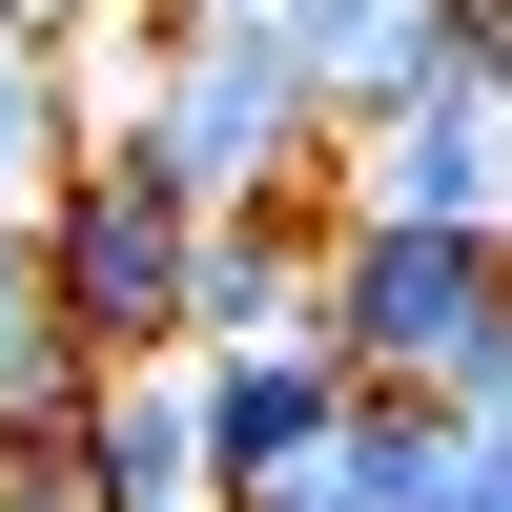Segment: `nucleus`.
Returning a JSON list of instances; mask_svg holds the SVG:
<instances>
[{
  "mask_svg": "<svg viewBox=\"0 0 512 512\" xmlns=\"http://www.w3.org/2000/svg\"><path fill=\"white\" fill-rule=\"evenodd\" d=\"M205 226H226V205L164 164V123L103 103V164L41 205V287H62V328H82L103 369H185V349H205Z\"/></svg>",
  "mask_w": 512,
  "mask_h": 512,
  "instance_id": "obj_1",
  "label": "nucleus"
},
{
  "mask_svg": "<svg viewBox=\"0 0 512 512\" xmlns=\"http://www.w3.org/2000/svg\"><path fill=\"white\" fill-rule=\"evenodd\" d=\"M328 349H349L369 390L512 410V226H410V205H349V226H328Z\"/></svg>",
  "mask_w": 512,
  "mask_h": 512,
  "instance_id": "obj_2",
  "label": "nucleus"
},
{
  "mask_svg": "<svg viewBox=\"0 0 512 512\" xmlns=\"http://www.w3.org/2000/svg\"><path fill=\"white\" fill-rule=\"evenodd\" d=\"M144 123H164V164H185L205 205H267V185H308V164H349V103H328V62L287 21L164 41V62H144Z\"/></svg>",
  "mask_w": 512,
  "mask_h": 512,
  "instance_id": "obj_3",
  "label": "nucleus"
},
{
  "mask_svg": "<svg viewBox=\"0 0 512 512\" xmlns=\"http://www.w3.org/2000/svg\"><path fill=\"white\" fill-rule=\"evenodd\" d=\"M349 390H369V369L328 349V328H308V349H205V451H226V492H246V512L308 492L328 431H349Z\"/></svg>",
  "mask_w": 512,
  "mask_h": 512,
  "instance_id": "obj_4",
  "label": "nucleus"
},
{
  "mask_svg": "<svg viewBox=\"0 0 512 512\" xmlns=\"http://www.w3.org/2000/svg\"><path fill=\"white\" fill-rule=\"evenodd\" d=\"M349 205H410V226H512V103H492V82H431V103L349 123Z\"/></svg>",
  "mask_w": 512,
  "mask_h": 512,
  "instance_id": "obj_5",
  "label": "nucleus"
},
{
  "mask_svg": "<svg viewBox=\"0 0 512 512\" xmlns=\"http://www.w3.org/2000/svg\"><path fill=\"white\" fill-rule=\"evenodd\" d=\"M82 431H103V512H205L226 492V451H205V349L185 369H103Z\"/></svg>",
  "mask_w": 512,
  "mask_h": 512,
  "instance_id": "obj_6",
  "label": "nucleus"
},
{
  "mask_svg": "<svg viewBox=\"0 0 512 512\" xmlns=\"http://www.w3.org/2000/svg\"><path fill=\"white\" fill-rule=\"evenodd\" d=\"M82 164H103V82H82V41H21V21H0V205L41 226Z\"/></svg>",
  "mask_w": 512,
  "mask_h": 512,
  "instance_id": "obj_7",
  "label": "nucleus"
},
{
  "mask_svg": "<svg viewBox=\"0 0 512 512\" xmlns=\"http://www.w3.org/2000/svg\"><path fill=\"white\" fill-rule=\"evenodd\" d=\"M82 410H0V512H103V431H82Z\"/></svg>",
  "mask_w": 512,
  "mask_h": 512,
  "instance_id": "obj_8",
  "label": "nucleus"
},
{
  "mask_svg": "<svg viewBox=\"0 0 512 512\" xmlns=\"http://www.w3.org/2000/svg\"><path fill=\"white\" fill-rule=\"evenodd\" d=\"M451 82H492V103H512V0H451Z\"/></svg>",
  "mask_w": 512,
  "mask_h": 512,
  "instance_id": "obj_9",
  "label": "nucleus"
},
{
  "mask_svg": "<svg viewBox=\"0 0 512 512\" xmlns=\"http://www.w3.org/2000/svg\"><path fill=\"white\" fill-rule=\"evenodd\" d=\"M41 308H62V287H41V226L0 205V328H41Z\"/></svg>",
  "mask_w": 512,
  "mask_h": 512,
  "instance_id": "obj_10",
  "label": "nucleus"
},
{
  "mask_svg": "<svg viewBox=\"0 0 512 512\" xmlns=\"http://www.w3.org/2000/svg\"><path fill=\"white\" fill-rule=\"evenodd\" d=\"M226 21H287V0H144V62L164 41H226Z\"/></svg>",
  "mask_w": 512,
  "mask_h": 512,
  "instance_id": "obj_11",
  "label": "nucleus"
},
{
  "mask_svg": "<svg viewBox=\"0 0 512 512\" xmlns=\"http://www.w3.org/2000/svg\"><path fill=\"white\" fill-rule=\"evenodd\" d=\"M451 512H512V410H472V472H451Z\"/></svg>",
  "mask_w": 512,
  "mask_h": 512,
  "instance_id": "obj_12",
  "label": "nucleus"
},
{
  "mask_svg": "<svg viewBox=\"0 0 512 512\" xmlns=\"http://www.w3.org/2000/svg\"><path fill=\"white\" fill-rule=\"evenodd\" d=\"M21 41H103V21H144V0H0Z\"/></svg>",
  "mask_w": 512,
  "mask_h": 512,
  "instance_id": "obj_13",
  "label": "nucleus"
}]
</instances>
